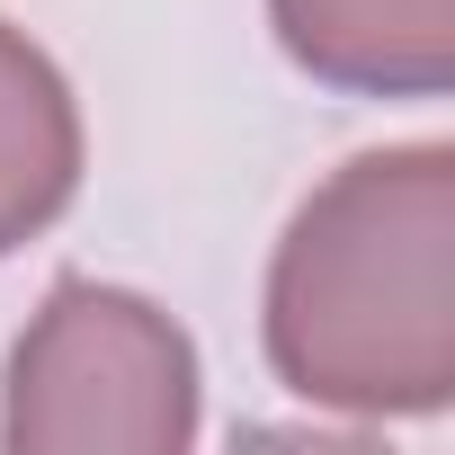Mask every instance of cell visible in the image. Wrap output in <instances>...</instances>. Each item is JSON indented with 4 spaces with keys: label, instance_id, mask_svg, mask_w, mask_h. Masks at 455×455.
<instances>
[{
    "label": "cell",
    "instance_id": "1",
    "mask_svg": "<svg viewBox=\"0 0 455 455\" xmlns=\"http://www.w3.org/2000/svg\"><path fill=\"white\" fill-rule=\"evenodd\" d=\"M268 375L348 419L455 402V152L384 143L339 161L277 233L259 295Z\"/></svg>",
    "mask_w": 455,
    "mask_h": 455
},
{
    "label": "cell",
    "instance_id": "2",
    "mask_svg": "<svg viewBox=\"0 0 455 455\" xmlns=\"http://www.w3.org/2000/svg\"><path fill=\"white\" fill-rule=\"evenodd\" d=\"M196 339L134 286L54 277L0 375L10 455H179L196 446Z\"/></svg>",
    "mask_w": 455,
    "mask_h": 455
},
{
    "label": "cell",
    "instance_id": "3",
    "mask_svg": "<svg viewBox=\"0 0 455 455\" xmlns=\"http://www.w3.org/2000/svg\"><path fill=\"white\" fill-rule=\"evenodd\" d=\"M295 72L348 99H446L455 90V0H268Z\"/></svg>",
    "mask_w": 455,
    "mask_h": 455
},
{
    "label": "cell",
    "instance_id": "4",
    "mask_svg": "<svg viewBox=\"0 0 455 455\" xmlns=\"http://www.w3.org/2000/svg\"><path fill=\"white\" fill-rule=\"evenodd\" d=\"M81 196V99L54 54L0 19V259L28 251Z\"/></svg>",
    "mask_w": 455,
    "mask_h": 455
}]
</instances>
